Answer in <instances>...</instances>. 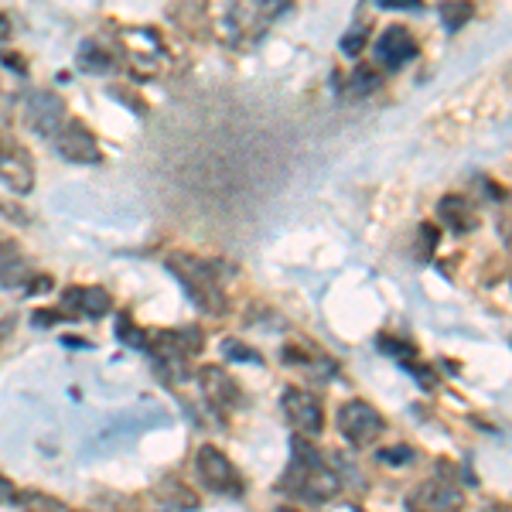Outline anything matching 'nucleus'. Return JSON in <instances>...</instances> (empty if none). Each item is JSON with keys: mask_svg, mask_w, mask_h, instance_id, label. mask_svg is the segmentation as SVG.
Masks as SVG:
<instances>
[{"mask_svg": "<svg viewBox=\"0 0 512 512\" xmlns=\"http://www.w3.org/2000/svg\"><path fill=\"white\" fill-rule=\"evenodd\" d=\"M379 461H383V465H410V461H414V451L410 448H386V451H379Z\"/></svg>", "mask_w": 512, "mask_h": 512, "instance_id": "20", "label": "nucleus"}, {"mask_svg": "<svg viewBox=\"0 0 512 512\" xmlns=\"http://www.w3.org/2000/svg\"><path fill=\"white\" fill-rule=\"evenodd\" d=\"M437 14H441L444 28H448V31H458V28H465V24L472 21L475 7L468 4V0H444V4L437 7Z\"/></svg>", "mask_w": 512, "mask_h": 512, "instance_id": "15", "label": "nucleus"}, {"mask_svg": "<svg viewBox=\"0 0 512 512\" xmlns=\"http://www.w3.org/2000/svg\"><path fill=\"white\" fill-rule=\"evenodd\" d=\"M14 502H21V506H38V509H65V502L52 499V495H38V492L14 495Z\"/></svg>", "mask_w": 512, "mask_h": 512, "instance_id": "17", "label": "nucleus"}, {"mask_svg": "<svg viewBox=\"0 0 512 512\" xmlns=\"http://www.w3.org/2000/svg\"><path fill=\"white\" fill-rule=\"evenodd\" d=\"M284 414L301 434L315 437V434H321V427H325V410H321V403L311 393L297 390V386L284 390Z\"/></svg>", "mask_w": 512, "mask_h": 512, "instance_id": "8", "label": "nucleus"}, {"mask_svg": "<svg viewBox=\"0 0 512 512\" xmlns=\"http://www.w3.org/2000/svg\"><path fill=\"white\" fill-rule=\"evenodd\" d=\"M7 35H11V24H7V18H0V41H4Z\"/></svg>", "mask_w": 512, "mask_h": 512, "instance_id": "25", "label": "nucleus"}, {"mask_svg": "<svg viewBox=\"0 0 512 512\" xmlns=\"http://www.w3.org/2000/svg\"><path fill=\"white\" fill-rule=\"evenodd\" d=\"M24 120H28V127L35 130L38 137H55L65 123V103L55 93L35 89V93L24 99Z\"/></svg>", "mask_w": 512, "mask_h": 512, "instance_id": "6", "label": "nucleus"}, {"mask_svg": "<svg viewBox=\"0 0 512 512\" xmlns=\"http://www.w3.org/2000/svg\"><path fill=\"white\" fill-rule=\"evenodd\" d=\"M52 144H55V151H59L62 158L72 161V164H99V161H103L96 137L89 134L79 120H65L59 127V134L52 137Z\"/></svg>", "mask_w": 512, "mask_h": 512, "instance_id": "7", "label": "nucleus"}, {"mask_svg": "<svg viewBox=\"0 0 512 512\" xmlns=\"http://www.w3.org/2000/svg\"><path fill=\"white\" fill-rule=\"evenodd\" d=\"M14 495H18V492H14L11 478H7V475H0V502H14Z\"/></svg>", "mask_w": 512, "mask_h": 512, "instance_id": "24", "label": "nucleus"}, {"mask_svg": "<svg viewBox=\"0 0 512 512\" xmlns=\"http://www.w3.org/2000/svg\"><path fill=\"white\" fill-rule=\"evenodd\" d=\"M253 7L263 14V18H280L294 7V0H253Z\"/></svg>", "mask_w": 512, "mask_h": 512, "instance_id": "18", "label": "nucleus"}, {"mask_svg": "<svg viewBox=\"0 0 512 512\" xmlns=\"http://www.w3.org/2000/svg\"><path fill=\"white\" fill-rule=\"evenodd\" d=\"M294 458L291 468L284 472V489L294 499L308 502V506H321V502H332L338 492H342V478H338L332 468H328L325 454L318 448H311L304 437H294Z\"/></svg>", "mask_w": 512, "mask_h": 512, "instance_id": "1", "label": "nucleus"}, {"mask_svg": "<svg viewBox=\"0 0 512 512\" xmlns=\"http://www.w3.org/2000/svg\"><path fill=\"white\" fill-rule=\"evenodd\" d=\"M222 352L229 355V359H236V362H253V366H260V352H253V349H239V342H233V338H229V342H222Z\"/></svg>", "mask_w": 512, "mask_h": 512, "instance_id": "19", "label": "nucleus"}, {"mask_svg": "<svg viewBox=\"0 0 512 512\" xmlns=\"http://www.w3.org/2000/svg\"><path fill=\"white\" fill-rule=\"evenodd\" d=\"M195 472L205 482V489H212V492H219V495H229V499H239V495L246 492V482L239 478L236 465L219 448H212V444L198 448Z\"/></svg>", "mask_w": 512, "mask_h": 512, "instance_id": "4", "label": "nucleus"}, {"mask_svg": "<svg viewBox=\"0 0 512 512\" xmlns=\"http://www.w3.org/2000/svg\"><path fill=\"white\" fill-rule=\"evenodd\" d=\"M335 427L352 448H369V444L379 441V434L386 431V420L383 414L366 400H349L338 407V417H335Z\"/></svg>", "mask_w": 512, "mask_h": 512, "instance_id": "3", "label": "nucleus"}, {"mask_svg": "<svg viewBox=\"0 0 512 512\" xmlns=\"http://www.w3.org/2000/svg\"><path fill=\"white\" fill-rule=\"evenodd\" d=\"M437 219H441V226H448L454 236H465L478 226L475 209L461 195H444L441 202H437Z\"/></svg>", "mask_w": 512, "mask_h": 512, "instance_id": "11", "label": "nucleus"}, {"mask_svg": "<svg viewBox=\"0 0 512 512\" xmlns=\"http://www.w3.org/2000/svg\"><path fill=\"white\" fill-rule=\"evenodd\" d=\"M362 41H366V28H359V31H352V35H345L342 38V52L345 55H359L362 52Z\"/></svg>", "mask_w": 512, "mask_h": 512, "instance_id": "23", "label": "nucleus"}, {"mask_svg": "<svg viewBox=\"0 0 512 512\" xmlns=\"http://www.w3.org/2000/svg\"><path fill=\"white\" fill-rule=\"evenodd\" d=\"M171 274L185 280L188 297L205 311H222V291H219V263L192 260V256H171Z\"/></svg>", "mask_w": 512, "mask_h": 512, "instance_id": "2", "label": "nucleus"}, {"mask_svg": "<svg viewBox=\"0 0 512 512\" xmlns=\"http://www.w3.org/2000/svg\"><path fill=\"white\" fill-rule=\"evenodd\" d=\"M202 390L212 403H216V407H236L239 403V386L222 373L219 366L202 369Z\"/></svg>", "mask_w": 512, "mask_h": 512, "instance_id": "13", "label": "nucleus"}, {"mask_svg": "<svg viewBox=\"0 0 512 512\" xmlns=\"http://www.w3.org/2000/svg\"><path fill=\"white\" fill-rule=\"evenodd\" d=\"M65 308L79 311L86 318H103L110 311V294L103 287H69L65 291Z\"/></svg>", "mask_w": 512, "mask_h": 512, "instance_id": "12", "label": "nucleus"}, {"mask_svg": "<svg viewBox=\"0 0 512 512\" xmlns=\"http://www.w3.org/2000/svg\"><path fill=\"white\" fill-rule=\"evenodd\" d=\"M0 181L11 192H31L35 188V161L14 137H0Z\"/></svg>", "mask_w": 512, "mask_h": 512, "instance_id": "5", "label": "nucleus"}, {"mask_svg": "<svg viewBox=\"0 0 512 512\" xmlns=\"http://www.w3.org/2000/svg\"><path fill=\"white\" fill-rule=\"evenodd\" d=\"M117 335L123 338V342H130V345H134V349H140V345H144V332H134V328H130V321H127V318H120V321H117Z\"/></svg>", "mask_w": 512, "mask_h": 512, "instance_id": "22", "label": "nucleus"}, {"mask_svg": "<svg viewBox=\"0 0 512 512\" xmlns=\"http://www.w3.org/2000/svg\"><path fill=\"white\" fill-rule=\"evenodd\" d=\"M379 82H383V79H379L373 69H355L352 79H349V89H345V93H349L352 99H362V96L376 93Z\"/></svg>", "mask_w": 512, "mask_h": 512, "instance_id": "16", "label": "nucleus"}, {"mask_svg": "<svg viewBox=\"0 0 512 512\" xmlns=\"http://www.w3.org/2000/svg\"><path fill=\"white\" fill-rule=\"evenodd\" d=\"M461 502H465V495L448 482H420L417 489L407 495L410 509H458Z\"/></svg>", "mask_w": 512, "mask_h": 512, "instance_id": "10", "label": "nucleus"}, {"mask_svg": "<svg viewBox=\"0 0 512 512\" xmlns=\"http://www.w3.org/2000/svg\"><path fill=\"white\" fill-rule=\"evenodd\" d=\"M383 11H424V0H373Z\"/></svg>", "mask_w": 512, "mask_h": 512, "instance_id": "21", "label": "nucleus"}, {"mask_svg": "<svg viewBox=\"0 0 512 512\" xmlns=\"http://www.w3.org/2000/svg\"><path fill=\"white\" fill-rule=\"evenodd\" d=\"M376 55L386 69H400V65H407L417 55V41L407 28H403V24H393V28H386L383 35H379Z\"/></svg>", "mask_w": 512, "mask_h": 512, "instance_id": "9", "label": "nucleus"}, {"mask_svg": "<svg viewBox=\"0 0 512 512\" xmlns=\"http://www.w3.org/2000/svg\"><path fill=\"white\" fill-rule=\"evenodd\" d=\"M79 69L89 72V76H106V72L113 69V55L106 52L103 45H96V41H82V48H79Z\"/></svg>", "mask_w": 512, "mask_h": 512, "instance_id": "14", "label": "nucleus"}]
</instances>
